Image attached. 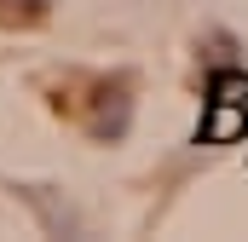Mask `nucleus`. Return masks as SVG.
Masks as SVG:
<instances>
[{
    "label": "nucleus",
    "mask_w": 248,
    "mask_h": 242,
    "mask_svg": "<svg viewBox=\"0 0 248 242\" xmlns=\"http://www.w3.org/2000/svg\"><path fill=\"white\" fill-rule=\"evenodd\" d=\"M248 121V75L237 69H219L214 81H208V138H237Z\"/></svg>",
    "instance_id": "f257e3e1"
},
{
    "label": "nucleus",
    "mask_w": 248,
    "mask_h": 242,
    "mask_svg": "<svg viewBox=\"0 0 248 242\" xmlns=\"http://www.w3.org/2000/svg\"><path fill=\"white\" fill-rule=\"evenodd\" d=\"M104 98H110V104L93 116V133H98V138H122V133H127V116H133V104H127V81L104 87Z\"/></svg>",
    "instance_id": "f03ea898"
},
{
    "label": "nucleus",
    "mask_w": 248,
    "mask_h": 242,
    "mask_svg": "<svg viewBox=\"0 0 248 242\" xmlns=\"http://www.w3.org/2000/svg\"><path fill=\"white\" fill-rule=\"evenodd\" d=\"M6 6H17V12H23V17H41V12H46V6H52V0H6Z\"/></svg>",
    "instance_id": "7ed1b4c3"
}]
</instances>
